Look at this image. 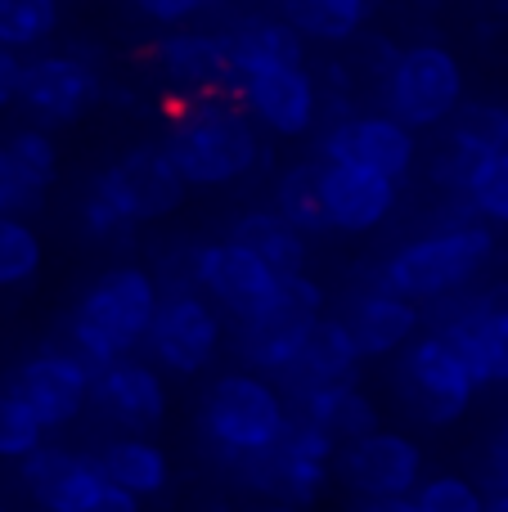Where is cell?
<instances>
[{"mask_svg":"<svg viewBox=\"0 0 508 512\" xmlns=\"http://www.w3.org/2000/svg\"><path fill=\"white\" fill-rule=\"evenodd\" d=\"M167 158L185 176V185L198 189H221L243 180L261 162V131L248 117V108L230 95H207L185 99L167 122V140H162Z\"/></svg>","mask_w":508,"mask_h":512,"instance_id":"1","label":"cell"},{"mask_svg":"<svg viewBox=\"0 0 508 512\" xmlns=\"http://www.w3.org/2000/svg\"><path fill=\"white\" fill-rule=\"evenodd\" d=\"M158 301H162L158 274L144 270V265H113L81 292L77 310L68 315V342L63 346L90 373L113 360H126L149 337Z\"/></svg>","mask_w":508,"mask_h":512,"instance_id":"2","label":"cell"},{"mask_svg":"<svg viewBox=\"0 0 508 512\" xmlns=\"http://www.w3.org/2000/svg\"><path fill=\"white\" fill-rule=\"evenodd\" d=\"M495 261V234L486 221L464 225H437L432 234L405 243L401 252L387 256L378 288L396 292L405 301H446L464 292L486 265Z\"/></svg>","mask_w":508,"mask_h":512,"instance_id":"3","label":"cell"},{"mask_svg":"<svg viewBox=\"0 0 508 512\" xmlns=\"http://www.w3.org/2000/svg\"><path fill=\"white\" fill-rule=\"evenodd\" d=\"M198 423H203L207 445L234 468V463H243V459L266 454L270 445L288 432L293 414H288L284 391L270 378L234 369V373H221V378L207 387Z\"/></svg>","mask_w":508,"mask_h":512,"instance_id":"4","label":"cell"},{"mask_svg":"<svg viewBox=\"0 0 508 512\" xmlns=\"http://www.w3.org/2000/svg\"><path fill=\"white\" fill-rule=\"evenodd\" d=\"M333 459H338V445H333L320 427L306 423V418H293L288 432L279 436L266 454L234 463V472H239L243 486L257 490L261 499L302 512V508L320 504V495L329 490Z\"/></svg>","mask_w":508,"mask_h":512,"instance_id":"5","label":"cell"},{"mask_svg":"<svg viewBox=\"0 0 508 512\" xmlns=\"http://www.w3.org/2000/svg\"><path fill=\"white\" fill-rule=\"evenodd\" d=\"M383 104L387 117H396L410 131H432L455 117L464 104V63L455 50L437 41H419L396 50L392 68L383 77Z\"/></svg>","mask_w":508,"mask_h":512,"instance_id":"6","label":"cell"},{"mask_svg":"<svg viewBox=\"0 0 508 512\" xmlns=\"http://www.w3.org/2000/svg\"><path fill=\"white\" fill-rule=\"evenodd\" d=\"M324 315V288L311 274H293L279 283V297L252 319H239V360L248 373L284 378L297 360L311 324Z\"/></svg>","mask_w":508,"mask_h":512,"instance_id":"7","label":"cell"},{"mask_svg":"<svg viewBox=\"0 0 508 512\" xmlns=\"http://www.w3.org/2000/svg\"><path fill=\"white\" fill-rule=\"evenodd\" d=\"M90 189H95L131 230L176 216L189 194L185 176L176 171V162L167 158L162 144H135V149H126L122 158L99 171Z\"/></svg>","mask_w":508,"mask_h":512,"instance_id":"8","label":"cell"},{"mask_svg":"<svg viewBox=\"0 0 508 512\" xmlns=\"http://www.w3.org/2000/svg\"><path fill=\"white\" fill-rule=\"evenodd\" d=\"M18 477L41 512H140V499L113 486L90 454H72L63 445H41L27 454Z\"/></svg>","mask_w":508,"mask_h":512,"instance_id":"9","label":"cell"},{"mask_svg":"<svg viewBox=\"0 0 508 512\" xmlns=\"http://www.w3.org/2000/svg\"><path fill=\"white\" fill-rule=\"evenodd\" d=\"M225 342V324L221 310L203 297L198 288H162L158 315L149 324V346L153 369L176 373V378H194V373L212 369V360L221 355Z\"/></svg>","mask_w":508,"mask_h":512,"instance_id":"10","label":"cell"},{"mask_svg":"<svg viewBox=\"0 0 508 512\" xmlns=\"http://www.w3.org/2000/svg\"><path fill=\"white\" fill-rule=\"evenodd\" d=\"M396 391L428 427H450L468 414L477 396V382L459 364V355L446 346L441 333H419L401 351L396 364Z\"/></svg>","mask_w":508,"mask_h":512,"instance_id":"11","label":"cell"},{"mask_svg":"<svg viewBox=\"0 0 508 512\" xmlns=\"http://www.w3.org/2000/svg\"><path fill=\"white\" fill-rule=\"evenodd\" d=\"M279 274L266 261H257L234 239L194 243L189 248V288H198L212 306L230 310L234 319H252L279 297Z\"/></svg>","mask_w":508,"mask_h":512,"instance_id":"12","label":"cell"},{"mask_svg":"<svg viewBox=\"0 0 508 512\" xmlns=\"http://www.w3.org/2000/svg\"><path fill=\"white\" fill-rule=\"evenodd\" d=\"M104 95V77H99L95 59L77 50L41 54V59L23 63V81H18V108L32 117L36 126H68L81 122Z\"/></svg>","mask_w":508,"mask_h":512,"instance_id":"13","label":"cell"},{"mask_svg":"<svg viewBox=\"0 0 508 512\" xmlns=\"http://www.w3.org/2000/svg\"><path fill=\"white\" fill-rule=\"evenodd\" d=\"M333 472L360 499H410L423 481V450L414 436L378 427L360 441L338 445Z\"/></svg>","mask_w":508,"mask_h":512,"instance_id":"14","label":"cell"},{"mask_svg":"<svg viewBox=\"0 0 508 512\" xmlns=\"http://www.w3.org/2000/svg\"><path fill=\"white\" fill-rule=\"evenodd\" d=\"M18 400L36 414L45 432L77 423L90 405V369L68 351V346H45V351L27 355L5 382Z\"/></svg>","mask_w":508,"mask_h":512,"instance_id":"15","label":"cell"},{"mask_svg":"<svg viewBox=\"0 0 508 512\" xmlns=\"http://www.w3.org/2000/svg\"><path fill=\"white\" fill-rule=\"evenodd\" d=\"M324 162H351V167L378 171V176L405 185L419 162V135L387 113H351L338 117L324 135Z\"/></svg>","mask_w":508,"mask_h":512,"instance_id":"16","label":"cell"},{"mask_svg":"<svg viewBox=\"0 0 508 512\" xmlns=\"http://www.w3.org/2000/svg\"><path fill=\"white\" fill-rule=\"evenodd\" d=\"M248 117L257 126H266L279 140H302V135L315 131L320 122V81L311 77V68H266L252 72V77H239V90H234Z\"/></svg>","mask_w":508,"mask_h":512,"instance_id":"17","label":"cell"},{"mask_svg":"<svg viewBox=\"0 0 508 512\" xmlns=\"http://www.w3.org/2000/svg\"><path fill=\"white\" fill-rule=\"evenodd\" d=\"M90 405H95L108 423L122 427V432L149 436L167 423L171 400H167L162 369H153V364L126 355V360H113V364H104V369L90 373Z\"/></svg>","mask_w":508,"mask_h":512,"instance_id":"18","label":"cell"},{"mask_svg":"<svg viewBox=\"0 0 508 512\" xmlns=\"http://www.w3.org/2000/svg\"><path fill=\"white\" fill-rule=\"evenodd\" d=\"M149 59L162 72V81L185 99H207V95L234 99V90H239L221 32H167L162 41H153Z\"/></svg>","mask_w":508,"mask_h":512,"instance_id":"19","label":"cell"},{"mask_svg":"<svg viewBox=\"0 0 508 512\" xmlns=\"http://www.w3.org/2000/svg\"><path fill=\"white\" fill-rule=\"evenodd\" d=\"M59 180V144L45 126L14 131L0 144V216L32 221Z\"/></svg>","mask_w":508,"mask_h":512,"instance_id":"20","label":"cell"},{"mask_svg":"<svg viewBox=\"0 0 508 512\" xmlns=\"http://www.w3.org/2000/svg\"><path fill=\"white\" fill-rule=\"evenodd\" d=\"M432 333L446 337V346L459 355V364L477 387L508 382V301L477 297L459 306L455 315H446Z\"/></svg>","mask_w":508,"mask_h":512,"instance_id":"21","label":"cell"},{"mask_svg":"<svg viewBox=\"0 0 508 512\" xmlns=\"http://www.w3.org/2000/svg\"><path fill=\"white\" fill-rule=\"evenodd\" d=\"M324 216H329V230L342 234H369L396 212L401 203V185L378 171L351 167V162H324Z\"/></svg>","mask_w":508,"mask_h":512,"instance_id":"22","label":"cell"},{"mask_svg":"<svg viewBox=\"0 0 508 512\" xmlns=\"http://www.w3.org/2000/svg\"><path fill=\"white\" fill-rule=\"evenodd\" d=\"M351 342H356L360 360H383V355H401L414 337L423 333V315L414 301L396 297L387 288H369L342 315Z\"/></svg>","mask_w":508,"mask_h":512,"instance_id":"23","label":"cell"},{"mask_svg":"<svg viewBox=\"0 0 508 512\" xmlns=\"http://www.w3.org/2000/svg\"><path fill=\"white\" fill-rule=\"evenodd\" d=\"M360 364H365V360H360V351H356V342H351L342 315H320L311 324V333H306L297 360L288 364L284 382L293 387V396H302V391H315V387L356 382Z\"/></svg>","mask_w":508,"mask_h":512,"instance_id":"24","label":"cell"},{"mask_svg":"<svg viewBox=\"0 0 508 512\" xmlns=\"http://www.w3.org/2000/svg\"><path fill=\"white\" fill-rule=\"evenodd\" d=\"M297 418H306L311 427H320L333 445H351L360 436L378 432L383 414H378L374 396H369L360 382H338V387H315L293 396Z\"/></svg>","mask_w":508,"mask_h":512,"instance_id":"25","label":"cell"},{"mask_svg":"<svg viewBox=\"0 0 508 512\" xmlns=\"http://www.w3.org/2000/svg\"><path fill=\"white\" fill-rule=\"evenodd\" d=\"M225 36L234 77H252L266 68H302L306 63V41L284 23V18H243Z\"/></svg>","mask_w":508,"mask_h":512,"instance_id":"26","label":"cell"},{"mask_svg":"<svg viewBox=\"0 0 508 512\" xmlns=\"http://www.w3.org/2000/svg\"><path fill=\"white\" fill-rule=\"evenodd\" d=\"M95 463L113 486H122L126 495H135L140 504L171 486V459L158 441H149V436H131V432L113 436V441L95 454Z\"/></svg>","mask_w":508,"mask_h":512,"instance_id":"27","label":"cell"},{"mask_svg":"<svg viewBox=\"0 0 508 512\" xmlns=\"http://www.w3.org/2000/svg\"><path fill=\"white\" fill-rule=\"evenodd\" d=\"M230 239L239 243V248H248L257 261H266L279 279L306 274V265H311V239H306V234H297L293 225H288L284 216H275V212L239 216V221H234V230H230Z\"/></svg>","mask_w":508,"mask_h":512,"instance_id":"28","label":"cell"},{"mask_svg":"<svg viewBox=\"0 0 508 512\" xmlns=\"http://www.w3.org/2000/svg\"><path fill=\"white\" fill-rule=\"evenodd\" d=\"M378 0H279V18L302 41L347 45L369 27Z\"/></svg>","mask_w":508,"mask_h":512,"instance_id":"29","label":"cell"},{"mask_svg":"<svg viewBox=\"0 0 508 512\" xmlns=\"http://www.w3.org/2000/svg\"><path fill=\"white\" fill-rule=\"evenodd\" d=\"M320 176H324V158H306V162H293V167L275 180V207H270V212L284 216V221L293 225L297 234H306V239L329 234Z\"/></svg>","mask_w":508,"mask_h":512,"instance_id":"30","label":"cell"},{"mask_svg":"<svg viewBox=\"0 0 508 512\" xmlns=\"http://www.w3.org/2000/svg\"><path fill=\"white\" fill-rule=\"evenodd\" d=\"M63 23V0H0V45L14 54L45 45Z\"/></svg>","mask_w":508,"mask_h":512,"instance_id":"31","label":"cell"},{"mask_svg":"<svg viewBox=\"0 0 508 512\" xmlns=\"http://www.w3.org/2000/svg\"><path fill=\"white\" fill-rule=\"evenodd\" d=\"M446 126H450L446 131L450 144H464V149L482 153V158H500L508 149V108L500 104H477V99L468 104L464 99Z\"/></svg>","mask_w":508,"mask_h":512,"instance_id":"32","label":"cell"},{"mask_svg":"<svg viewBox=\"0 0 508 512\" xmlns=\"http://www.w3.org/2000/svg\"><path fill=\"white\" fill-rule=\"evenodd\" d=\"M45 243L32 221L18 216H0V288H27L41 274Z\"/></svg>","mask_w":508,"mask_h":512,"instance_id":"33","label":"cell"},{"mask_svg":"<svg viewBox=\"0 0 508 512\" xmlns=\"http://www.w3.org/2000/svg\"><path fill=\"white\" fill-rule=\"evenodd\" d=\"M45 427L36 423V414L14 396L9 387H0V459L23 463L27 454H36L45 445Z\"/></svg>","mask_w":508,"mask_h":512,"instance_id":"34","label":"cell"},{"mask_svg":"<svg viewBox=\"0 0 508 512\" xmlns=\"http://www.w3.org/2000/svg\"><path fill=\"white\" fill-rule=\"evenodd\" d=\"M414 508L419 512H486V495L482 486H473L468 477L455 472H441V477H423L414 490Z\"/></svg>","mask_w":508,"mask_h":512,"instance_id":"35","label":"cell"},{"mask_svg":"<svg viewBox=\"0 0 508 512\" xmlns=\"http://www.w3.org/2000/svg\"><path fill=\"white\" fill-rule=\"evenodd\" d=\"M468 203H473V212L482 216L486 225H508V149L486 167V176L477 180Z\"/></svg>","mask_w":508,"mask_h":512,"instance_id":"36","label":"cell"},{"mask_svg":"<svg viewBox=\"0 0 508 512\" xmlns=\"http://www.w3.org/2000/svg\"><path fill=\"white\" fill-rule=\"evenodd\" d=\"M216 5H221V0H131L135 14L149 18V23H162V27H180Z\"/></svg>","mask_w":508,"mask_h":512,"instance_id":"37","label":"cell"},{"mask_svg":"<svg viewBox=\"0 0 508 512\" xmlns=\"http://www.w3.org/2000/svg\"><path fill=\"white\" fill-rule=\"evenodd\" d=\"M18 81H23V59L0 45V113L18 104Z\"/></svg>","mask_w":508,"mask_h":512,"instance_id":"38","label":"cell"},{"mask_svg":"<svg viewBox=\"0 0 508 512\" xmlns=\"http://www.w3.org/2000/svg\"><path fill=\"white\" fill-rule=\"evenodd\" d=\"M486 477H491L495 490H508V423L486 445Z\"/></svg>","mask_w":508,"mask_h":512,"instance_id":"39","label":"cell"},{"mask_svg":"<svg viewBox=\"0 0 508 512\" xmlns=\"http://www.w3.org/2000/svg\"><path fill=\"white\" fill-rule=\"evenodd\" d=\"M356 512H419L414 499H360Z\"/></svg>","mask_w":508,"mask_h":512,"instance_id":"40","label":"cell"},{"mask_svg":"<svg viewBox=\"0 0 508 512\" xmlns=\"http://www.w3.org/2000/svg\"><path fill=\"white\" fill-rule=\"evenodd\" d=\"M486 512H508V490H495V495L486 499Z\"/></svg>","mask_w":508,"mask_h":512,"instance_id":"41","label":"cell"},{"mask_svg":"<svg viewBox=\"0 0 508 512\" xmlns=\"http://www.w3.org/2000/svg\"><path fill=\"white\" fill-rule=\"evenodd\" d=\"M198 512H234L230 504H225V499H207V504L203 508H198Z\"/></svg>","mask_w":508,"mask_h":512,"instance_id":"42","label":"cell"},{"mask_svg":"<svg viewBox=\"0 0 508 512\" xmlns=\"http://www.w3.org/2000/svg\"><path fill=\"white\" fill-rule=\"evenodd\" d=\"M0 512H5V508H0Z\"/></svg>","mask_w":508,"mask_h":512,"instance_id":"43","label":"cell"}]
</instances>
